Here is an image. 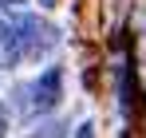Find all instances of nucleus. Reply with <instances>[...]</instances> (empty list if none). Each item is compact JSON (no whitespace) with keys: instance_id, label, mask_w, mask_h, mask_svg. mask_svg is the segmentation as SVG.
I'll list each match as a JSON object with an SVG mask.
<instances>
[{"instance_id":"1","label":"nucleus","mask_w":146,"mask_h":138,"mask_svg":"<svg viewBox=\"0 0 146 138\" xmlns=\"http://www.w3.org/2000/svg\"><path fill=\"white\" fill-rule=\"evenodd\" d=\"M59 91H63V71L59 67H48L36 83H28V87H20V111L24 115H48V111H55V103H59Z\"/></svg>"},{"instance_id":"2","label":"nucleus","mask_w":146,"mask_h":138,"mask_svg":"<svg viewBox=\"0 0 146 138\" xmlns=\"http://www.w3.org/2000/svg\"><path fill=\"white\" fill-rule=\"evenodd\" d=\"M55 44H59V32L48 20H40L32 12H20V59H40Z\"/></svg>"},{"instance_id":"3","label":"nucleus","mask_w":146,"mask_h":138,"mask_svg":"<svg viewBox=\"0 0 146 138\" xmlns=\"http://www.w3.org/2000/svg\"><path fill=\"white\" fill-rule=\"evenodd\" d=\"M20 63V12L0 8V67Z\"/></svg>"},{"instance_id":"4","label":"nucleus","mask_w":146,"mask_h":138,"mask_svg":"<svg viewBox=\"0 0 146 138\" xmlns=\"http://www.w3.org/2000/svg\"><path fill=\"white\" fill-rule=\"evenodd\" d=\"M8 130V115H4V107H0V134Z\"/></svg>"},{"instance_id":"5","label":"nucleus","mask_w":146,"mask_h":138,"mask_svg":"<svg viewBox=\"0 0 146 138\" xmlns=\"http://www.w3.org/2000/svg\"><path fill=\"white\" fill-rule=\"evenodd\" d=\"M79 138H91V126H79Z\"/></svg>"},{"instance_id":"6","label":"nucleus","mask_w":146,"mask_h":138,"mask_svg":"<svg viewBox=\"0 0 146 138\" xmlns=\"http://www.w3.org/2000/svg\"><path fill=\"white\" fill-rule=\"evenodd\" d=\"M12 4H20V0H0V8H12Z\"/></svg>"},{"instance_id":"7","label":"nucleus","mask_w":146,"mask_h":138,"mask_svg":"<svg viewBox=\"0 0 146 138\" xmlns=\"http://www.w3.org/2000/svg\"><path fill=\"white\" fill-rule=\"evenodd\" d=\"M40 4H44V8H55V0H40Z\"/></svg>"}]
</instances>
